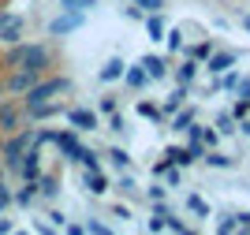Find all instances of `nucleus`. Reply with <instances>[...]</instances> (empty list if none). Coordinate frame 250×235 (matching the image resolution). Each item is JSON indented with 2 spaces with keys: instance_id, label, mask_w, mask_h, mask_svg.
Instances as JSON below:
<instances>
[{
  "instance_id": "nucleus-16",
  "label": "nucleus",
  "mask_w": 250,
  "mask_h": 235,
  "mask_svg": "<svg viewBox=\"0 0 250 235\" xmlns=\"http://www.w3.org/2000/svg\"><path fill=\"white\" fill-rule=\"evenodd\" d=\"M190 161H194V157H190V150H179V146L165 150V164H179V168H187Z\"/></svg>"
},
{
  "instance_id": "nucleus-8",
  "label": "nucleus",
  "mask_w": 250,
  "mask_h": 235,
  "mask_svg": "<svg viewBox=\"0 0 250 235\" xmlns=\"http://www.w3.org/2000/svg\"><path fill=\"white\" fill-rule=\"evenodd\" d=\"M67 120H71L75 131H94V127H97V112H94V108H71Z\"/></svg>"
},
{
  "instance_id": "nucleus-18",
  "label": "nucleus",
  "mask_w": 250,
  "mask_h": 235,
  "mask_svg": "<svg viewBox=\"0 0 250 235\" xmlns=\"http://www.w3.org/2000/svg\"><path fill=\"white\" fill-rule=\"evenodd\" d=\"M34 198H38V179H26V187H22L19 194H11V202H19V205H30Z\"/></svg>"
},
{
  "instance_id": "nucleus-10",
  "label": "nucleus",
  "mask_w": 250,
  "mask_h": 235,
  "mask_svg": "<svg viewBox=\"0 0 250 235\" xmlns=\"http://www.w3.org/2000/svg\"><path fill=\"white\" fill-rule=\"evenodd\" d=\"M15 127H19V108L11 101H4L0 105V134H11Z\"/></svg>"
},
{
  "instance_id": "nucleus-17",
  "label": "nucleus",
  "mask_w": 250,
  "mask_h": 235,
  "mask_svg": "<svg viewBox=\"0 0 250 235\" xmlns=\"http://www.w3.org/2000/svg\"><path fill=\"white\" fill-rule=\"evenodd\" d=\"M97 0H60V11H79V15H86V11H94Z\"/></svg>"
},
{
  "instance_id": "nucleus-34",
  "label": "nucleus",
  "mask_w": 250,
  "mask_h": 235,
  "mask_svg": "<svg viewBox=\"0 0 250 235\" xmlns=\"http://www.w3.org/2000/svg\"><path fill=\"white\" fill-rule=\"evenodd\" d=\"M231 116H235V120H243V116H250V101H235V108H231Z\"/></svg>"
},
{
  "instance_id": "nucleus-33",
  "label": "nucleus",
  "mask_w": 250,
  "mask_h": 235,
  "mask_svg": "<svg viewBox=\"0 0 250 235\" xmlns=\"http://www.w3.org/2000/svg\"><path fill=\"white\" fill-rule=\"evenodd\" d=\"M135 4L142 11H161V8H165V0H135Z\"/></svg>"
},
{
  "instance_id": "nucleus-27",
  "label": "nucleus",
  "mask_w": 250,
  "mask_h": 235,
  "mask_svg": "<svg viewBox=\"0 0 250 235\" xmlns=\"http://www.w3.org/2000/svg\"><path fill=\"white\" fill-rule=\"evenodd\" d=\"M217 127H220V134H231V131H235V116H231V112H220L217 116Z\"/></svg>"
},
{
  "instance_id": "nucleus-22",
  "label": "nucleus",
  "mask_w": 250,
  "mask_h": 235,
  "mask_svg": "<svg viewBox=\"0 0 250 235\" xmlns=\"http://www.w3.org/2000/svg\"><path fill=\"white\" fill-rule=\"evenodd\" d=\"M194 75H198V60L190 56V60L179 67V82H183V86H190V82H194Z\"/></svg>"
},
{
  "instance_id": "nucleus-14",
  "label": "nucleus",
  "mask_w": 250,
  "mask_h": 235,
  "mask_svg": "<svg viewBox=\"0 0 250 235\" xmlns=\"http://www.w3.org/2000/svg\"><path fill=\"white\" fill-rule=\"evenodd\" d=\"M124 79H127V86H131V90H142V86H146V67H142V64H135V67H124Z\"/></svg>"
},
{
  "instance_id": "nucleus-45",
  "label": "nucleus",
  "mask_w": 250,
  "mask_h": 235,
  "mask_svg": "<svg viewBox=\"0 0 250 235\" xmlns=\"http://www.w3.org/2000/svg\"><path fill=\"white\" fill-rule=\"evenodd\" d=\"M101 112H116V97H101Z\"/></svg>"
},
{
  "instance_id": "nucleus-37",
  "label": "nucleus",
  "mask_w": 250,
  "mask_h": 235,
  "mask_svg": "<svg viewBox=\"0 0 250 235\" xmlns=\"http://www.w3.org/2000/svg\"><path fill=\"white\" fill-rule=\"evenodd\" d=\"M108 127H112V131H124V116H120V112H108Z\"/></svg>"
},
{
  "instance_id": "nucleus-44",
  "label": "nucleus",
  "mask_w": 250,
  "mask_h": 235,
  "mask_svg": "<svg viewBox=\"0 0 250 235\" xmlns=\"http://www.w3.org/2000/svg\"><path fill=\"white\" fill-rule=\"evenodd\" d=\"M124 15H127V19H142L146 11H142V8H138V4H135V8H124Z\"/></svg>"
},
{
  "instance_id": "nucleus-13",
  "label": "nucleus",
  "mask_w": 250,
  "mask_h": 235,
  "mask_svg": "<svg viewBox=\"0 0 250 235\" xmlns=\"http://www.w3.org/2000/svg\"><path fill=\"white\" fill-rule=\"evenodd\" d=\"M138 64L146 67V75H149V79H165V75H168V64L161 60V56H142Z\"/></svg>"
},
{
  "instance_id": "nucleus-23",
  "label": "nucleus",
  "mask_w": 250,
  "mask_h": 235,
  "mask_svg": "<svg viewBox=\"0 0 250 235\" xmlns=\"http://www.w3.org/2000/svg\"><path fill=\"white\" fill-rule=\"evenodd\" d=\"M138 116H142V120H165V112H161V108H157V105H149V101H138Z\"/></svg>"
},
{
  "instance_id": "nucleus-21",
  "label": "nucleus",
  "mask_w": 250,
  "mask_h": 235,
  "mask_svg": "<svg viewBox=\"0 0 250 235\" xmlns=\"http://www.w3.org/2000/svg\"><path fill=\"white\" fill-rule=\"evenodd\" d=\"M56 191H60V179H52V175H38V194L56 198Z\"/></svg>"
},
{
  "instance_id": "nucleus-4",
  "label": "nucleus",
  "mask_w": 250,
  "mask_h": 235,
  "mask_svg": "<svg viewBox=\"0 0 250 235\" xmlns=\"http://www.w3.org/2000/svg\"><path fill=\"white\" fill-rule=\"evenodd\" d=\"M83 22H86V15H79V11H60V15L49 22V34L52 38H67V34L83 30Z\"/></svg>"
},
{
  "instance_id": "nucleus-26",
  "label": "nucleus",
  "mask_w": 250,
  "mask_h": 235,
  "mask_svg": "<svg viewBox=\"0 0 250 235\" xmlns=\"http://www.w3.org/2000/svg\"><path fill=\"white\" fill-rule=\"evenodd\" d=\"M190 123H194V112H190V108H187V112H179L176 120H172V131H187Z\"/></svg>"
},
{
  "instance_id": "nucleus-5",
  "label": "nucleus",
  "mask_w": 250,
  "mask_h": 235,
  "mask_svg": "<svg viewBox=\"0 0 250 235\" xmlns=\"http://www.w3.org/2000/svg\"><path fill=\"white\" fill-rule=\"evenodd\" d=\"M15 172H19L22 179H38V175H42V153H38V146H26V150H22Z\"/></svg>"
},
{
  "instance_id": "nucleus-2",
  "label": "nucleus",
  "mask_w": 250,
  "mask_h": 235,
  "mask_svg": "<svg viewBox=\"0 0 250 235\" xmlns=\"http://www.w3.org/2000/svg\"><path fill=\"white\" fill-rule=\"evenodd\" d=\"M26 146H34V127H30V131H19L15 138H8V142L0 146V157H4V164H8L11 172L19 168V157H22V150H26Z\"/></svg>"
},
{
  "instance_id": "nucleus-46",
  "label": "nucleus",
  "mask_w": 250,
  "mask_h": 235,
  "mask_svg": "<svg viewBox=\"0 0 250 235\" xmlns=\"http://www.w3.org/2000/svg\"><path fill=\"white\" fill-rule=\"evenodd\" d=\"M235 82H239L235 75H224V79H220V86H224V90H235Z\"/></svg>"
},
{
  "instance_id": "nucleus-20",
  "label": "nucleus",
  "mask_w": 250,
  "mask_h": 235,
  "mask_svg": "<svg viewBox=\"0 0 250 235\" xmlns=\"http://www.w3.org/2000/svg\"><path fill=\"white\" fill-rule=\"evenodd\" d=\"M183 97H187V86H183V82H179V86H176V90H172V97H168V101H165V108H161V112H176V108H179V105H183Z\"/></svg>"
},
{
  "instance_id": "nucleus-43",
  "label": "nucleus",
  "mask_w": 250,
  "mask_h": 235,
  "mask_svg": "<svg viewBox=\"0 0 250 235\" xmlns=\"http://www.w3.org/2000/svg\"><path fill=\"white\" fill-rule=\"evenodd\" d=\"M149 232H165V216H157V213H153V220H149Z\"/></svg>"
},
{
  "instance_id": "nucleus-47",
  "label": "nucleus",
  "mask_w": 250,
  "mask_h": 235,
  "mask_svg": "<svg viewBox=\"0 0 250 235\" xmlns=\"http://www.w3.org/2000/svg\"><path fill=\"white\" fill-rule=\"evenodd\" d=\"M4 232H11V220H0V235Z\"/></svg>"
},
{
  "instance_id": "nucleus-31",
  "label": "nucleus",
  "mask_w": 250,
  "mask_h": 235,
  "mask_svg": "<svg viewBox=\"0 0 250 235\" xmlns=\"http://www.w3.org/2000/svg\"><path fill=\"white\" fill-rule=\"evenodd\" d=\"M165 228L168 232H187V224H183L179 216H168V213H165Z\"/></svg>"
},
{
  "instance_id": "nucleus-48",
  "label": "nucleus",
  "mask_w": 250,
  "mask_h": 235,
  "mask_svg": "<svg viewBox=\"0 0 250 235\" xmlns=\"http://www.w3.org/2000/svg\"><path fill=\"white\" fill-rule=\"evenodd\" d=\"M243 26H247V30H250V15H243Z\"/></svg>"
},
{
  "instance_id": "nucleus-28",
  "label": "nucleus",
  "mask_w": 250,
  "mask_h": 235,
  "mask_svg": "<svg viewBox=\"0 0 250 235\" xmlns=\"http://www.w3.org/2000/svg\"><path fill=\"white\" fill-rule=\"evenodd\" d=\"M187 209H190V213H198V216H209V205L202 202L198 194H190V198H187Z\"/></svg>"
},
{
  "instance_id": "nucleus-50",
  "label": "nucleus",
  "mask_w": 250,
  "mask_h": 235,
  "mask_svg": "<svg viewBox=\"0 0 250 235\" xmlns=\"http://www.w3.org/2000/svg\"><path fill=\"white\" fill-rule=\"evenodd\" d=\"M0 146H4V138H0Z\"/></svg>"
},
{
  "instance_id": "nucleus-12",
  "label": "nucleus",
  "mask_w": 250,
  "mask_h": 235,
  "mask_svg": "<svg viewBox=\"0 0 250 235\" xmlns=\"http://www.w3.org/2000/svg\"><path fill=\"white\" fill-rule=\"evenodd\" d=\"M124 67H127V64L120 60V56H112V60L97 71V79H101V82H116V79H124Z\"/></svg>"
},
{
  "instance_id": "nucleus-30",
  "label": "nucleus",
  "mask_w": 250,
  "mask_h": 235,
  "mask_svg": "<svg viewBox=\"0 0 250 235\" xmlns=\"http://www.w3.org/2000/svg\"><path fill=\"white\" fill-rule=\"evenodd\" d=\"M168 49H172V52L183 49V34H179V30H168Z\"/></svg>"
},
{
  "instance_id": "nucleus-25",
  "label": "nucleus",
  "mask_w": 250,
  "mask_h": 235,
  "mask_svg": "<svg viewBox=\"0 0 250 235\" xmlns=\"http://www.w3.org/2000/svg\"><path fill=\"white\" fill-rule=\"evenodd\" d=\"M79 164H83L86 172H101V161H97V153H90V150H83V153H79Z\"/></svg>"
},
{
  "instance_id": "nucleus-24",
  "label": "nucleus",
  "mask_w": 250,
  "mask_h": 235,
  "mask_svg": "<svg viewBox=\"0 0 250 235\" xmlns=\"http://www.w3.org/2000/svg\"><path fill=\"white\" fill-rule=\"evenodd\" d=\"M108 161H112L116 168H120V172H124L127 164H131V153H127V150H120V146H112V150H108Z\"/></svg>"
},
{
  "instance_id": "nucleus-11",
  "label": "nucleus",
  "mask_w": 250,
  "mask_h": 235,
  "mask_svg": "<svg viewBox=\"0 0 250 235\" xmlns=\"http://www.w3.org/2000/svg\"><path fill=\"white\" fill-rule=\"evenodd\" d=\"M235 60H239V52H209V75L228 71V67H231Z\"/></svg>"
},
{
  "instance_id": "nucleus-29",
  "label": "nucleus",
  "mask_w": 250,
  "mask_h": 235,
  "mask_svg": "<svg viewBox=\"0 0 250 235\" xmlns=\"http://www.w3.org/2000/svg\"><path fill=\"white\" fill-rule=\"evenodd\" d=\"M209 52H213V45H209V41H202V45L187 49V56H194V60H209Z\"/></svg>"
},
{
  "instance_id": "nucleus-1",
  "label": "nucleus",
  "mask_w": 250,
  "mask_h": 235,
  "mask_svg": "<svg viewBox=\"0 0 250 235\" xmlns=\"http://www.w3.org/2000/svg\"><path fill=\"white\" fill-rule=\"evenodd\" d=\"M71 90V79H63V75H52V79H38L26 90V105H38V101H52L56 93H67Z\"/></svg>"
},
{
  "instance_id": "nucleus-19",
  "label": "nucleus",
  "mask_w": 250,
  "mask_h": 235,
  "mask_svg": "<svg viewBox=\"0 0 250 235\" xmlns=\"http://www.w3.org/2000/svg\"><path fill=\"white\" fill-rule=\"evenodd\" d=\"M202 161H209V168H231V157L228 153H217V150H206V153H202Z\"/></svg>"
},
{
  "instance_id": "nucleus-38",
  "label": "nucleus",
  "mask_w": 250,
  "mask_h": 235,
  "mask_svg": "<svg viewBox=\"0 0 250 235\" xmlns=\"http://www.w3.org/2000/svg\"><path fill=\"white\" fill-rule=\"evenodd\" d=\"M235 90H239V97H243V101H250V79H247V82L239 79V82H235Z\"/></svg>"
},
{
  "instance_id": "nucleus-36",
  "label": "nucleus",
  "mask_w": 250,
  "mask_h": 235,
  "mask_svg": "<svg viewBox=\"0 0 250 235\" xmlns=\"http://www.w3.org/2000/svg\"><path fill=\"white\" fill-rule=\"evenodd\" d=\"M8 205H11V191H8V187H4V183H0V213H4Z\"/></svg>"
},
{
  "instance_id": "nucleus-41",
  "label": "nucleus",
  "mask_w": 250,
  "mask_h": 235,
  "mask_svg": "<svg viewBox=\"0 0 250 235\" xmlns=\"http://www.w3.org/2000/svg\"><path fill=\"white\" fill-rule=\"evenodd\" d=\"M49 224L52 228H63V213H60V209H52V213H49Z\"/></svg>"
},
{
  "instance_id": "nucleus-35",
  "label": "nucleus",
  "mask_w": 250,
  "mask_h": 235,
  "mask_svg": "<svg viewBox=\"0 0 250 235\" xmlns=\"http://www.w3.org/2000/svg\"><path fill=\"white\" fill-rule=\"evenodd\" d=\"M120 191H127V194H131V191H138V183L131 179V175H120Z\"/></svg>"
},
{
  "instance_id": "nucleus-9",
  "label": "nucleus",
  "mask_w": 250,
  "mask_h": 235,
  "mask_svg": "<svg viewBox=\"0 0 250 235\" xmlns=\"http://www.w3.org/2000/svg\"><path fill=\"white\" fill-rule=\"evenodd\" d=\"M26 112H30V120H52V116L63 112V105H56V101H38V105H26Z\"/></svg>"
},
{
  "instance_id": "nucleus-42",
  "label": "nucleus",
  "mask_w": 250,
  "mask_h": 235,
  "mask_svg": "<svg viewBox=\"0 0 250 235\" xmlns=\"http://www.w3.org/2000/svg\"><path fill=\"white\" fill-rule=\"evenodd\" d=\"M235 228H243V232H250V213H239V216H235Z\"/></svg>"
},
{
  "instance_id": "nucleus-3",
  "label": "nucleus",
  "mask_w": 250,
  "mask_h": 235,
  "mask_svg": "<svg viewBox=\"0 0 250 235\" xmlns=\"http://www.w3.org/2000/svg\"><path fill=\"white\" fill-rule=\"evenodd\" d=\"M49 64H52V52H49V45H26V52H22V64H19V67L45 75V71H49Z\"/></svg>"
},
{
  "instance_id": "nucleus-40",
  "label": "nucleus",
  "mask_w": 250,
  "mask_h": 235,
  "mask_svg": "<svg viewBox=\"0 0 250 235\" xmlns=\"http://www.w3.org/2000/svg\"><path fill=\"white\" fill-rule=\"evenodd\" d=\"M220 232H224V235H228V232H235V216H224V220H220Z\"/></svg>"
},
{
  "instance_id": "nucleus-15",
  "label": "nucleus",
  "mask_w": 250,
  "mask_h": 235,
  "mask_svg": "<svg viewBox=\"0 0 250 235\" xmlns=\"http://www.w3.org/2000/svg\"><path fill=\"white\" fill-rule=\"evenodd\" d=\"M86 191H90L94 198H101L104 191H108V179H104L101 172H86Z\"/></svg>"
},
{
  "instance_id": "nucleus-49",
  "label": "nucleus",
  "mask_w": 250,
  "mask_h": 235,
  "mask_svg": "<svg viewBox=\"0 0 250 235\" xmlns=\"http://www.w3.org/2000/svg\"><path fill=\"white\" fill-rule=\"evenodd\" d=\"M0 90H4V82H0Z\"/></svg>"
},
{
  "instance_id": "nucleus-7",
  "label": "nucleus",
  "mask_w": 250,
  "mask_h": 235,
  "mask_svg": "<svg viewBox=\"0 0 250 235\" xmlns=\"http://www.w3.org/2000/svg\"><path fill=\"white\" fill-rule=\"evenodd\" d=\"M52 142L60 146V153L67 157V161H79V153H83V146H79L75 131H52Z\"/></svg>"
},
{
  "instance_id": "nucleus-32",
  "label": "nucleus",
  "mask_w": 250,
  "mask_h": 235,
  "mask_svg": "<svg viewBox=\"0 0 250 235\" xmlns=\"http://www.w3.org/2000/svg\"><path fill=\"white\" fill-rule=\"evenodd\" d=\"M161 175H165V183H168V187H179V168H172V164H168Z\"/></svg>"
},
{
  "instance_id": "nucleus-39",
  "label": "nucleus",
  "mask_w": 250,
  "mask_h": 235,
  "mask_svg": "<svg viewBox=\"0 0 250 235\" xmlns=\"http://www.w3.org/2000/svg\"><path fill=\"white\" fill-rule=\"evenodd\" d=\"M83 228H86V232H94V235H104V232H108L101 220H90V224H83Z\"/></svg>"
},
{
  "instance_id": "nucleus-6",
  "label": "nucleus",
  "mask_w": 250,
  "mask_h": 235,
  "mask_svg": "<svg viewBox=\"0 0 250 235\" xmlns=\"http://www.w3.org/2000/svg\"><path fill=\"white\" fill-rule=\"evenodd\" d=\"M42 79V75L38 71H26V67H15V71L8 75V79H4V90H11V93H26L34 86V82Z\"/></svg>"
}]
</instances>
